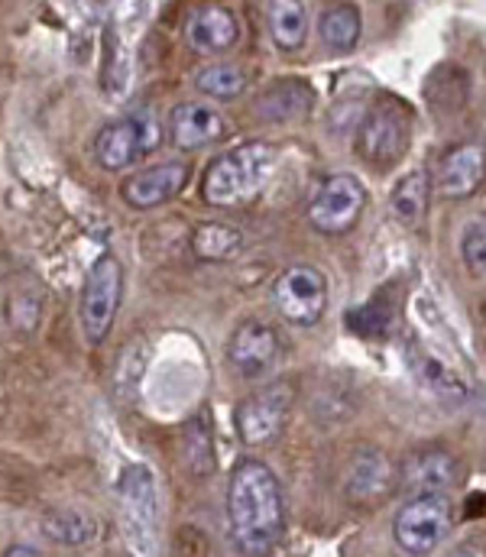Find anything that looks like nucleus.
<instances>
[{
    "mask_svg": "<svg viewBox=\"0 0 486 557\" xmlns=\"http://www.w3.org/2000/svg\"><path fill=\"white\" fill-rule=\"evenodd\" d=\"M227 525L244 557H270L286 535L279 476L263 460H240L227 480Z\"/></svg>",
    "mask_w": 486,
    "mask_h": 557,
    "instance_id": "f257e3e1",
    "label": "nucleus"
},
{
    "mask_svg": "<svg viewBox=\"0 0 486 557\" xmlns=\"http://www.w3.org/2000/svg\"><path fill=\"white\" fill-rule=\"evenodd\" d=\"M279 149L266 139H250L240 143L227 152H221L201 182V198L211 208H244L257 201L270 178L276 175Z\"/></svg>",
    "mask_w": 486,
    "mask_h": 557,
    "instance_id": "f03ea898",
    "label": "nucleus"
},
{
    "mask_svg": "<svg viewBox=\"0 0 486 557\" xmlns=\"http://www.w3.org/2000/svg\"><path fill=\"white\" fill-rule=\"evenodd\" d=\"M165 139L160 114L153 108H137L124 117L108 121L95 137V159L104 172L134 169L140 159L153 156Z\"/></svg>",
    "mask_w": 486,
    "mask_h": 557,
    "instance_id": "7ed1b4c3",
    "label": "nucleus"
},
{
    "mask_svg": "<svg viewBox=\"0 0 486 557\" xmlns=\"http://www.w3.org/2000/svg\"><path fill=\"white\" fill-rule=\"evenodd\" d=\"M121 496V525L124 542L134 557L157 555V529H160V486L150 467L127 463L117 483Z\"/></svg>",
    "mask_w": 486,
    "mask_h": 557,
    "instance_id": "20e7f679",
    "label": "nucleus"
},
{
    "mask_svg": "<svg viewBox=\"0 0 486 557\" xmlns=\"http://www.w3.org/2000/svg\"><path fill=\"white\" fill-rule=\"evenodd\" d=\"M121 301H124V263L114 253H101L85 276L82 301H78L82 331L91 347H101L111 337Z\"/></svg>",
    "mask_w": 486,
    "mask_h": 557,
    "instance_id": "39448f33",
    "label": "nucleus"
},
{
    "mask_svg": "<svg viewBox=\"0 0 486 557\" xmlns=\"http://www.w3.org/2000/svg\"><path fill=\"white\" fill-rule=\"evenodd\" d=\"M412 139V117L399 101H379L366 111V117L357 127V156L373 169L396 165Z\"/></svg>",
    "mask_w": 486,
    "mask_h": 557,
    "instance_id": "423d86ee",
    "label": "nucleus"
},
{
    "mask_svg": "<svg viewBox=\"0 0 486 557\" xmlns=\"http://www.w3.org/2000/svg\"><path fill=\"white\" fill-rule=\"evenodd\" d=\"M454 509L448 496H415L392 519L396 545L412 557L432 555L451 532Z\"/></svg>",
    "mask_w": 486,
    "mask_h": 557,
    "instance_id": "0eeeda50",
    "label": "nucleus"
},
{
    "mask_svg": "<svg viewBox=\"0 0 486 557\" xmlns=\"http://www.w3.org/2000/svg\"><path fill=\"white\" fill-rule=\"evenodd\" d=\"M292 386L289 383H270L260 393L247 396L237 409H234V428L240 434V441L247 447H266L273 444L292 416Z\"/></svg>",
    "mask_w": 486,
    "mask_h": 557,
    "instance_id": "6e6552de",
    "label": "nucleus"
},
{
    "mask_svg": "<svg viewBox=\"0 0 486 557\" xmlns=\"http://www.w3.org/2000/svg\"><path fill=\"white\" fill-rule=\"evenodd\" d=\"M363 208H366L363 182L347 172H337V175H327L319 185V191L309 205V224L324 237H340L357 227Z\"/></svg>",
    "mask_w": 486,
    "mask_h": 557,
    "instance_id": "1a4fd4ad",
    "label": "nucleus"
},
{
    "mask_svg": "<svg viewBox=\"0 0 486 557\" xmlns=\"http://www.w3.org/2000/svg\"><path fill=\"white\" fill-rule=\"evenodd\" d=\"M273 305L289 324L315 327L327 311V278L319 267H289L273 282Z\"/></svg>",
    "mask_w": 486,
    "mask_h": 557,
    "instance_id": "9d476101",
    "label": "nucleus"
},
{
    "mask_svg": "<svg viewBox=\"0 0 486 557\" xmlns=\"http://www.w3.org/2000/svg\"><path fill=\"white\" fill-rule=\"evenodd\" d=\"M399 490V467L379 447H360L344 470V496L357 509H376Z\"/></svg>",
    "mask_w": 486,
    "mask_h": 557,
    "instance_id": "9b49d317",
    "label": "nucleus"
},
{
    "mask_svg": "<svg viewBox=\"0 0 486 557\" xmlns=\"http://www.w3.org/2000/svg\"><path fill=\"white\" fill-rule=\"evenodd\" d=\"M283 357V344L273 324L266 321H244L234 327L227 341V363L244 376V380H260L266 376Z\"/></svg>",
    "mask_w": 486,
    "mask_h": 557,
    "instance_id": "f8f14e48",
    "label": "nucleus"
},
{
    "mask_svg": "<svg viewBox=\"0 0 486 557\" xmlns=\"http://www.w3.org/2000/svg\"><path fill=\"white\" fill-rule=\"evenodd\" d=\"M188 182H191V162L165 159V162H157V165H147L140 172H134L121 185V198L134 211H153V208H160L165 201H172L175 195H182Z\"/></svg>",
    "mask_w": 486,
    "mask_h": 557,
    "instance_id": "ddd939ff",
    "label": "nucleus"
},
{
    "mask_svg": "<svg viewBox=\"0 0 486 557\" xmlns=\"http://www.w3.org/2000/svg\"><path fill=\"white\" fill-rule=\"evenodd\" d=\"M486 182V143L464 139L451 146L435 169V191L448 201L474 198Z\"/></svg>",
    "mask_w": 486,
    "mask_h": 557,
    "instance_id": "4468645a",
    "label": "nucleus"
},
{
    "mask_svg": "<svg viewBox=\"0 0 486 557\" xmlns=\"http://www.w3.org/2000/svg\"><path fill=\"white\" fill-rule=\"evenodd\" d=\"M461 480V463L445 447H422L412 450L399 470V486L415 496H448L451 486Z\"/></svg>",
    "mask_w": 486,
    "mask_h": 557,
    "instance_id": "2eb2a0df",
    "label": "nucleus"
},
{
    "mask_svg": "<svg viewBox=\"0 0 486 557\" xmlns=\"http://www.w3.org/2000/svg\"><path fill=\"white\" fill-rule=\"evenodd\" d=\"M227 124L224 114L208 101H182L172 108L165 121V137L178 152H195L201 146H211L224 137Z\"/></svg>",
    "mask_w": 486,
    "mask_h": 557,
    "instance_id": "dca6fc26",
    "label": "nucleus"
},
{
    "mask_svg": "<svg viewBox=\"0 0 486 557\" xmlns=\"http://www.w3.org/2000/svg\"><path fill=\"white\" fill-rule=\"evenodd\" d=\"M185 42L201 55L230 52L240 42V20L230 7L201 3L185 20Z\"/></svg>",
    "mask_w": 486,
    "mask_h": 557,
    "instance_id": "f3484780",
    "label": "nucleus"
},
{
    "mask_svg": "<svg viewBox=\"0 0 486 557\" xmlns=\"http://www.w3.org/2000/svg\"><path fill=\"white\" fill-rule=\"evenodd\" d=\"M39 525L49 542L65 545V548H85L101 532L98 519L88 509H75V506H55V509L42 512Z\"/></svg>",
    "mask_w": 486,
    "mask_h": 557,
    "instance_id": "a211bd4d",
    "label": "nucleus"
},
{
    "mask_svg": "<svg viewBox=\"0 0 486 557\" xmlns=\"http://www.w3.org/2000/svg\"><path fill=\"white\" fill-rule=\"evenodd\" d=\"M315 104V88L302 78H283L266 88V95L257 101V111L266 121H302Z\"/></svg>",
    "mask_w": 486,
    "mask_h": 557,
    "instance_id": "6ab92c4d",
    "label": "nucleus"
},
{
    "mask_svg": "<svg viewBox=\"0 0 486 557\" xmlns=\"http://www.w3.org/2000/svg\"><path fill=\"white\" fill-rule=\"evenodd\" d=\"M428 205H432V175H428V169L406 172L396 182L392 195H389V208L406 227H419L425 221V214H428Z\"/></svg>",
    "mask_w": 486,
    "mask_h": 557,
    "instance_id": "aec40b11",
    "label": "nucleus"
},
{
    "mask_svg": "<svg viewBox=\"0 0 486 557\" xmlns=\"http://www.w3.org/2000/svg\"><path fill=\"white\" fill-rule=\"evenodd\" d=\"M191 253L204 263H230L244 253V231L224 221H204L191 231Z\"/></svg>",
    "mask_w": 486,
    "mask_h": 557,
    "instance_id": "412c9836",
    "label": "nucleus"
},
{
    "mask_svg": "<svg viewBox=\"0 0 486 557\" xmlns=\"http://www.w3.org/2000/svg\"><path fill=\"white\" fill-rule=\"evenodd\" d=\"M360 10L353 3H331L324 7L322 20H319V39L324 42L327 52L334 55H347L357 49L360 42Z\"/></svg>",
    "mask_w": 486,
    "mask_h": 557,
    "instance_id": "4be33fe9",
    "label": "nucleus"
},
{
    "mask_svg": "<svg viewBox=\"0 0 486 557\" xmlns=\"http://www.w3.org/2000/svg\"><path fill=\"white\" fill-rule=\"evenodd\" d=\"M270 36L279 49L296 52L309 39V10L296 0H276L270 3Z\"/></svg>",
    "mask_w": 486,
    "mask_h": 557,
    "instance_id": "5701e85b",
    "label": "nucleus"
},
{
    "mask_svg": "<svg viewBox=\"0 0 486 557\" xmlns=\"http://www.w3.org/2000/svg\"><path fill=\"white\" fill-rule=\"evenodd\" d=\"M250 85V75L244 65H234V62H214V65H204L198 75H195V88L208 98V101H234L247 91Z\"/></svg>",
    "mask_w": 486,
    "mask_h": 557,
    "instance_id": "b1692460",
    "label": "nucleus"
},
{
    "mask_svg": "<svg viewBox=\"0 0 486 557\" xmlns=\"http://www.w3.org/2000/svg\"><path fill=\"white\" fill-rule=\"evenodd\" d=\"M461 260L474 276H486V221H474L461 234Z\"/></svg>",
    "mask_w": 486,
    "mask_h": 557,
    "instance_id": "393cba45",
    "label": "nucleus"
},
{
    "mask_svg": "<svg viewBox=\"0 0 486 557\" xmlns=\"http://www.w3.org/2000/svg\"><path fill=\"white\" fill-rule=\"evenodd\" d=\"M185 447H188V457H201V460H204V470L211 473V467H214L211 434L201 428V421H191V424H188V431H185Z\"/></svg>",
    "mask_w": 486,
    "mask_h": 557,
    "instance_id": "a878e982",
    "label": "nucleus"
},
{
    "mask_svg": "<svg viewBox=\"0 0 486 557\" xmlns=\"http://www.w3.org/2000/svg\"><path fill=\"white\" fill-rule=\"evenodd\" d=\"M0 557H42V555H39L33 545H10V548H7Z\"/></svg>",
    "mask_w": 486,
    "mask_h": 557,
    "instance_id": "bb28decb",
    "label": "nucleus"
}]
</instances>
